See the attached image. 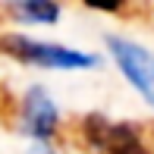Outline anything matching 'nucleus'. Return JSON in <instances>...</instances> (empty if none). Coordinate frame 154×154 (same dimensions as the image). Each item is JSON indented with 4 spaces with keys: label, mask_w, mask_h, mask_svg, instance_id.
<instances>
[{
    "label": "nucleus",
    "mask_w": 154,
    "mask_h": 154,
    "mask_svg": "<svg viewBox=\"0 0 154 154\" xmlns=\"http://www.w3.org/2000/svg\"><path fill=\"white\" fill-rule=\"evenodd\" d=\"M0 51L22 63L41 66V69H91V66H97V60L91 54L72 51V47L54 44V41H35V38H25V35H3Z\"/></svg>",
    "instance_id": "f257e3e1"
},
{
    "label": "nucleus",
    "mask_w": 154,
    "mask_h": 154,
    "mask_svg": "<svg viewBox=\"0 0 154 154\" xmlns=\"http://www.w3.org/2000/svg\"><path fill=\"white\" fill-rule=\"evenodd\" d=\"M107 47L113 54L120 72L126 75V82L154 107V54L126 38H107Z\"/></svg>",
    "instance_id": "f03ea898"
},
{
    "label": "nucleus",
    "mask_w": 154,
    "mask_h": 154,
    "mask_svg": "<svg viewBox=\"0 0 154 154\" xmlns=\"http://www.w3.org/2000/svg\"><path fill=\"white\" fill-rule=\"evenodd\" d=\"M82 132H85V142L101 154H148L132 126L116 123L110 116H101V113L85 116Z\"/></svg>",
    "instance_id": "7ed1b4c3"
},
{
    "label": "nucleus",
    "mask_w": 154,
    "mask_h": 154,
    "mask_svg": "<svg viewBox=\"0 0 154 154\" xmlns=\"http://www.w3.org/2000/svg\"><path fill=\"white\" fill-rule=\"evenodd\" d=\"M57 120H60L57 104L47 97V91L44 88H29V94L22 101V129L29 132L35 142L44 145L57 132Z\"/></svg>",
    "instance_id": "20e7f679"
},
{
    "label": "nucleus",
    "mask_w": 154,
    "mask_h": 154,
    "mask_svg": "<svg viewBox=\"0 0 154 154\" xmlns=\"http://www.w3.org/2000/svg\"><path fill=\"white\" fill-rule=\"evenodd\" d=\"M13 10H16V16L25 19V22H44V25H54V22L60 19L57 0H13Z\"/></svg>",
    "instance_id": "39448f33"
},
{
    "label": "nucleus",
    "mask_w": 154,
    "mask_h": 154,
    "mask_svg": "<svg viewBox=\"0 0 154 154\" xmlns=\"http://www.w3.org/2000/svg\"><path fill=\"white\" fill-rule=\"evenodd\" d=\"M85 6H91V10H101V13H116L126 0H82Z\"/></svg>",
    "instance_id": "423d86ee"
}]
</instances>
